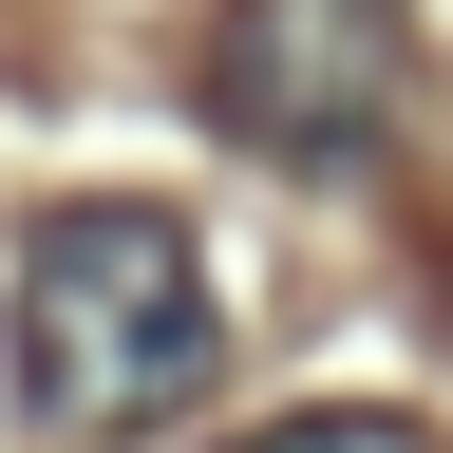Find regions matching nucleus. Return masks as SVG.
Returning a JSON list of instances; mask_svg holds the SVG:
<instances>
[{
  "label": "nucleus",
  "instance_id": "nucleus-3",
  "mask_svg": "<svg viewBox=\"0 0 453 453\" xmlns=\"http://www.w3.org/2000/svg\"><path fill=\"white\" fill-rule=\"evenodd\" d=\"M226 453H434V416H396V396H321V416H265Z\"/></svg>",
  "mask_w": 453,
  "mask_h": 453
},
{
  "label": "nucleus",
  "instance_id": "nucleus-1",
  "mask_svg": "<svg viewBox=\"0 0 453 453\" xmlns=\"http://www.w3.org/2000/svg\"><path fill=\"white\" fill-rule=\"evenodd\" d=\"M208 378H226V283L151 189H76L0 246V396L38 434H76V453L170 434Z\"/></svg>",
  "mask_w": 453,
  "mask_h": 453
},
{
  "label": "nucleus",
  "instance_id": "nucleus-2",
  "mask_svg": "<svg viewBox=\"0 0 453 453\" xmlns=\"http://www.w3.org/2000/svg\"><path fill=\"white\" fill-rule=\"evenodd\" d=\"M189 76H208V133L265 170H378L396 113H416V57H396L378 0H226Z\"/></svg>",
  "mask_w": 453,
  "mask_h": 453
}]
</instances>
